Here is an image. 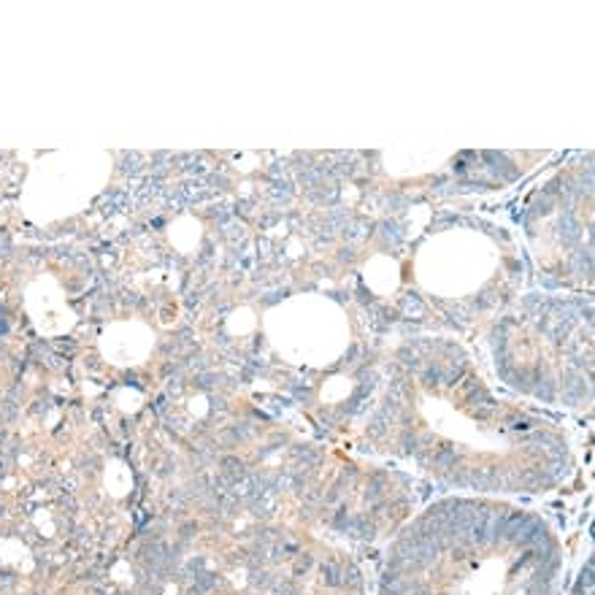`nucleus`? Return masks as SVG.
Here are the masks:
<instances>
[{
	"mask_svg": "<svg viewBox=\"0 0 595 595\" xmlns=\"http://www.w3.org/2000/svg\"><path fill=\"white\" fill-rule=\"evenodd\" d=\"M557 554L541 519L444 501L395 544L382 595H552Z\"/></svg>",
	"mask_w": 595,
	"mask_h": 595,
	"instance_id": "obj_1",
	"label": "nucleus"
}]
</instances>
